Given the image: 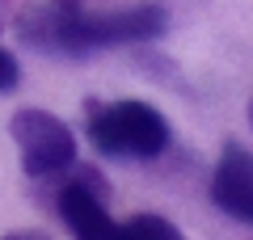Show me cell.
<instances>
[{"label":"cell","mask_w":253,"mask_h":240,"mask_svg":"<svg viewBox=\"0 0 253 240\" xmlns=\"http://www.w3.org/2000/svg\"><path fill=\"white\" fill-rule=\"evenodd\" d=\"M249 126H253V101H249Z\"/></svg>","instance_id":"obj_9"},{"label":"cell","mask_w":253,"mask_h":240,"mask_svg":"<svg viewBox=\"0 0 253 240\" xmlns=\"http://www.w3.org/2000/svg\"><path fill=\"white\" fill-rule=\"evenodd\" d=\"M169 30L161 4H135L118 13H84L81 0H46L38 9H26L17 34L30 46L51 55H93L101 46H131L152 42Z\"/></svg>","instance_id":"obj_1"},{"label":"cell","mask_w":253,"mask_h":240,"mask_svg":"<svg viewBox=\"0 0 253 240\" xmlns=\"http://www.w3.org/2000/svg\"><path fill=\"white\" fill-rule=\"evenodd\" d=\"M126 228H131V236H135V240H186L169 219H165V215H135Z\"/></svg>","instance_id":"obj_6"},{"label":"cell","mask_w":253,"mask_h":240,"mask_svg":"<svg viewBox=\"0 0 253 240\" xmlns=\"http://www.w3.org/2000/svg\"><path fill=\"white\" fill-rule=\"evenodd\" d=\"M211 202L241 223H253V152L241 143H224L219 164L211 173Z\"/></svg>","instance_id":"obj_5"},{"label":"cell","mask_w":253,"mask_h":240,"mask_svg":"<svg viewBox=\"0 0 253 240\" xmlns=\"http://www.w3.org/2000/svg\"><path fill=\"white\" fill-rule=\"evenodd\" d=\"M9 135L21 152V169L30 177H59L76 164V135L72 126L55 118L51 110H17Z\"/></svg>","instance_id":"obj_3"},{"label":"cell","mask_w":253,"mask_h":240,"mask_svg":"<svg viewBox=\"0 0 253 240\" xmlns=\"http://www.w3.org/2000/svg\"><path fill=\"white\" fill-rule=\"evenodd\" d=\"M169 122L152 101H89V143L114 160H156L169 148Z\"/></svg>","instance_id":"obj_2"},{"label":"cell","mask_w":253,"mask_h":240,"mask_svg":"<svg viewBox=\"0 0 253 240\" xmlns=\"http://www.w3.org/2000/svg\"><path fill=\"white\" fill-rule=\"evenodd\" d=\"M0 240H51V236L38 232V228H26V232H9V236H0Z\"/></svg>","instance_id":"obj_8"},{"label":"cell","mask_w":253,"mask_h":240,"mask_svg":"<svg viewBox=\"0 0 253 240\" xmlns=\"http://www.w3.org/2000/svg\"><path fill=\"white\" fill-rule=\"evenodd\" d=\"M59 219L72 228L76 240H135L126 223H114L106 211V202L97 198L93 173H84V181H63L59 198H55Z\"/></svg>","instance_id":"obj_4"},{"label":"cell","mask_w":253,"mask_h":240,"mask_svg":"<svg viewBox=\"0 0 253 240\" xmlns=\"http://www.w3.org/2000/svg\"><path fill=\"white\" fill-rule=\"evenodd\" d=\"M17 80H21V63L13 59L4 46H0V93H9V89H17Z\"/></svg>","instance_id":"obj_7"}]
</instances>
